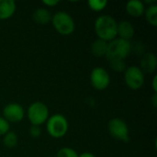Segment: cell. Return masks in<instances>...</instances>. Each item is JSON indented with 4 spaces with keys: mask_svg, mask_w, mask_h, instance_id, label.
I'll return each mask as SVG.
<instances>
[{
    "mask_svg": "<svg viewBox=\"0 0 157 157\" xmlns=\"http://www.w3.org/2000/svg\"><path fill=\"white\" fill-rule=\"evenodd\" d=\"M95 32L98 39L109 42L117 38L118 22L109 15L99 16L95 21Z\"/></svg>",
    "mask_w": 157,
    "mask_h": 157,
    "instance_id": "obj_1",
    "label": "cell"
},
{
    "mask_svg": "<svg viewBox=\"0 0 157 157\" xmlns=\"http://www.w3.org/2000/svg\"><path fill=\"white\" fill-rule=\"evenodd\" d=\"M132 52V43L129 40H125L120 38H116L113 40L108 42V50L106 57L110 61L124 60Z\"/></svg>",
    "mask_w": 157,
    "mask_h": 157,
    "instance_id": "obj_2",
    "label": "cell"
},
{
    "mask_svg": "<svg viewBox=\"0 0 157 157\" xmlns=\"http://www.w3.org/2000/svg\"><path fill=\"white\" fill-rule=\"evenodd\" d=\"M55 30L63 36L71 35L75 29V23L72 16L65 11L56 12L52 17V21Z\"/></svg>",
    "mask_w": 157,
    "mask_h": 157,
    "instance_id": "obj_3",
    "label": "cell"
},
{
    "mask_svg": "<svg viewBox=\"0 0 157 157\" xmlns=\"http://www.w3.org/2000/svg\"><path fill=\"white\" fill-rule=\"evenodd\" d=\"M69 124L67 119L62 114H54L49 117L46 121L47 132L55 139L63 137L68 132Z\"/></svg>",
    "mask_w": 157,
    "mask_h": 157,
    "instance_id": "obj_4",
    "label": "cell"
},
{
    "mask_svg": "<svg viewBox=\"0 0 157 157\" xmlns=\"http://www.w3.org/2000/svg\"><path fill=\"white\" fill-rule=\"evenodd\" d=\"M27 116L31 125L40 126L46 123L50 117L49 109L44 103L40 101H35L29 105L27 110Z\"/></svg>",
    "mask_w": 157,
    "mask_h": 157,
    "instance_id": "obj_5",
    "label": "cell"
},
{
    "mask_svg": "<svg viewBox=\"0 0 157 157\" xmlns=\"http://www.w3.org/2000/svg\"><path fill=\"white\" fill-rule=\"evenodd\" d=\"M109 132L117 141H121L123 143H128L130 141V134H129V128L127 123L120 119V118H113L109 121L108 124Z\"/></svg>",
    "mask_w": 157,
    "mask_h": 157,
    "instance_id": "obj_6",
    "label": "cell"
},
{
    "mask_svg": "<svg viewBox=\"0 0 157 157\" xmlns=\"http://www.w3.org/2000/svg\"><path fill=\"white\" fill-rule=\"evenodd\" d=\"M144 74L139 66L132 65L124 72V81L129 88L138 90L143 87L144 84Z\"/></svg>",
    "mask_w": 157,
    "mask_h": 157,
    "instance_id": "obj_7",
    "label": "cell"
},
{
    "mask_svg": "<svg viewBox=\"0 0 157 157\" xmlns=\"http://www.w3.org/2000/svg\"><path fill=\"white\" fill-rule=\"evenodd\" d=\"M90 83L95 89L102 91L109 86L110 76L106 69L102 67H95L90 74Z\"/></svg>",
    "mask_w": 157,
    "mask_h": 157,
    "instance_id": "obj_8",
    "label": "cell"
},
{
    "mask_svg": "<svg viewBox=\"0 0 157 157\" xmlns=\"http://www.w3.org/2000/svg\"><path fill=\"white\" fill-rule=\"evenodd\" d=\"M25 110L17 103H9L3 109V118L8 122L17 123L24 119Z\"/></svg>",
    "mask_w": 157,
    "mask_h": 157,
    "instance_id": "obj_9",
    "label": "cell"
},
{
    "mask_svg": "<svg viewBox=\"0 0 157 157\" xmlns=\"http://www.w3.org/2000/svg\"><path fill=\"white\" fill-rule=\"evenodd\" d=\"M135 33V29L133 25L129 22L128 20H122L120 23H118V29H117V36L120 37V39L129 40L132 39Z\"/></svg>",
    "mask_w": 157,
    "mask_h": 157,
    "instance_id": "obj_10",
    "label": "cell"
},
{
    "mask_svg": "<svg viewBox=\"0 0 157 157\" xmlns=\"http://www.w3.org/2000/svg\"><path fill=\"white\" fill-rule=\"evenodd\" d=\"M141 64V70L146 74H152L156 70L157 66V59L156 56L152 52L145 53L140 62Z\"/></svg>",
    "mask_w": 157,
    "mask_h": 157,
    "instance_id": "obj_11",
    "label": "cell"
},
{
    "mask_svg": "<svg viewBox=\"0 0 157 157\" xmlns=\"http://www.w3.org/2000/svg\"><path fill=\"white\" fill-rule=\"evenodd\" d=\"M17 6L14 0H0V20L10 18L15 11Z\"/></svg>",
    "mask_w": 157,
    "mask_h": 157,
    "instance_id": "obj_12",
    "label": "cell"
},
{
    "mask_svg": "<svg viewBox=\"0 0 157 157\" xmlns=\"http://www.w3.org/2000/svg\"><path fill=\"white\" fill-rule=\"evenodd\" d=\"M145 6L140 0H131L126 4V12L133 17H140L144 14Z\"/></svg>",
    "mask_w": 157,
    "mask_h": 157,
    "instance_id": "obj_13",
    "label": "cell"
},
{
    "mask_svg": "<svg viewBox=\"0 0 157 157\" xmlns=\"http://www.w3.org/2000/svg\"><path fill=\"white\" fill-rule=\"evenodd\" d=\"M32 17H33V20L37 24L46 25V24H48L49 22L52 21V16L51 12L48 9H46L44 7H40V8H37L33 12Z\"/></svg>",
    "mask_w": 157,
    "mask_h": 157,
    "instance_id": "obj_14",
    "label": "cell"
},
{
    "mask_svg": "<svg viewBox=\"0 0 157 157\" xmlns=\"http://www.w3.org/2000/svg\"><path fill=\"white\" fill-rule=\"evenodd\" d=\"M107 50H108V42L105 41V40H103L97 39L91 44V52L96 57H103V56H106Z\"/></svg>",
    "mask_w": 157,
    "mask_h": 157,
    "instance_id": "obj_15",
    "label": "cell"
},
{
    "mask_svg": "<svg viewBox=\"0 0 157 157\" xmlns=\"http://www.w3.org/2000/svg\"><path fill=\"white\" fill-rule=\"evenodd\" d=\"M144 16H145V19L147 20V22L154 26H157V5L156 4H153L150 5L147 8H145L144 10Z\"/></svg>",
    "mask_w": 157,
    "mask_h": 157,
    "instance_id": "obj_16",
    "label": "cell"
},
{
    "mask_svg": "<svg viewBox=\"0 0 157 157\" xmlns=\"http://www.w3.org/2000/svg\"><path fill=\"white\" fill-rule=\"evenodd\" d=\"M3 144L8 149L14 148L17 144V135L16 134V132L13 131H9L8 132H6L4 135Z\"/></svg>",
    "mask_w": 157,
    "mask_h": 157,
    "instance_id": "obj_17",
    "label": "cell"
},
{
    "mask_svg": "<svg viewBox=\"0 0 157 157\" xmlns=\"http://www.w3.org/2000/svg\"><path fill=\"white\" fill-rule=\"evenodd\" d=\"M87 5L91 10L95 12H100L106 8V6H108V1L107 0H88Z\"/></svg>",
    "mask_w": 157,
    "mask_h": 157,
    "instance_id": "obj_18",
    "label": "cell"
},
{
    "mask_svg": "<svg viewBox=\"0 0 157 157\" xmlns=\"http://www.w3.org/2000/svg\"><path fill=\"white\" fill-rule=\"evenodd\" d=\"M109 65H110V68L113 71L117 72V73L125 72V70L127 69L126 63H125L124 60H114V61H110L109 62Z\"/></svg>",
    "mask_w": 157,
    "mask_h": 157,
    "instance_id": "obj_19",
    "label": "cell"
},
{
    "mask_svg": "<svg viewBox=\"0 0 157 157\" xmlns=\"http://www.w3.org/2000/svg\"><path fill=\"white\" fill-rule=\"evenodd\" d=\"M56 157H78V154L73 148L63 147L58 151Z\"/></svg>",
    "mask_w": 157,
    "mask_h": 157,
    "instance_id": "obj_20",
    "label": "cell"
},
{
    "mask_svg": "<svg viewBox=\"0 0 157 157\" xmlns=\"http://www.w3.org/2000/svg\"><path fill=\"white\" fill-rule=\"evenodd\" d=\"M9 131H10L9 122L0 116V136H4Z\"/></svg>",
    "mask_w": 157,
    "mask_h": 157,
    "instance_id": "obj_21",
    "label": "cell"
},
{
    "mask_svg": "<svg viewBox=\"0 0 157 157\" xmlns=\"http://www.w3.org/2000/svg\"><path fill=\"white\" fill-rule=\"evenodd\" d=\"M41 133V130L40 126H35V125H31V127L29 128V135L32 138H38Z\"/></svg>",
    "mask_w": 157,
    "mask_h": 157,
    "instance_id": "obj_22",
    "label": "cell"
},
{
    "mask_svg": "<svg viewBox=\"0 0 157 157\" xmlns=\"http://www.w3.org/2000/svg\"><path fill=\"white\" fill-rule=\"evenodd\" d=\"M60 2L58 0H43L42 1V4L45 5L46 6H49V7H52V6H55L56 5H58Z\"/></svg>",
    "mask_w": 157,
    "mask_h": 157,
    "instance_id": "obj_23",
    "label": "cell"
},
{
    "mask_svg": "<svg viewBox=\"0 0 157 157\" xmlns=\"http://www.w3.org/2000/svg\"><path fill=\"white\" fill-rule=\"evenodd\" d=\"M157 76L156 75H155L154 76V78H153V80H152V86H153V89H154V91H155V93H157Z\"/></svg>",
    "mask_w": 157,
    "mask_h": 157,
    "instance_id": "obj_24",
    "label": "cell"
},
{
    "mask_svg": "<svg viewBox=\"0 0 157 157\" xmlns=\"http://www.w3.org/2000/svg\"><path fill=\"white\" fill-rule=\"evenodd\" d=\"M78 157H96V156H95V155H93L92 153L85 152V153H82L81 155H78Z\"/></svg>",
    "mask_w": 157,
    "mask_h": 157,
    "instance_id": "obj_25",
    "label": "cell"
},
{
    "mask_svg": "<svg viewBox=\"0 0 157 157\" xmlns=\"http://www.w3.org/2000/svg\"><path fill=\"white\" fill-rule=\"evenodd\" d=\"M151 101H152V103H153V106H154L155 108H156L157 107V94L156 93H155V94H154V96H153V98H152Z\"/></svg>",
    "mask_w": 157,
    "mask_h": 157,
    "instance_id": "obj_26",
    "label": "cell"
}]
</instances>
